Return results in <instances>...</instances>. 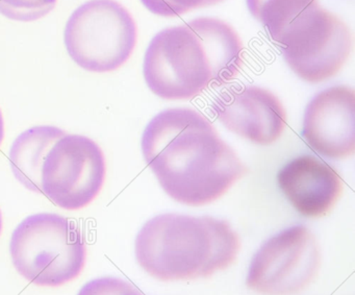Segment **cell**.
<instances>
[{"instance_id":"cell-1","label":"cell","mask_w":355,"mask_h":295,"mask_svg":"<svg viewBox=\"0 0 355 295\" xmlns=\"http://www.w3.org/2000/svg\"><path fill=\"white\" fill-rule=\"evenodd\" d=\"M141 147L164 192L189 207L218 201L247 172L213 122L188 108L155 115L143 133Z\"/></svg>"},{"instance_id":"cell-2","label":"cell","mask_w":355,"mask_h":295,"mask_svg":"<svg viewBox=\"0 0 355 295\" xmlns=\"http://www.w3.org/2000/svg\"><path fill=\"white\" fill-rule=\"evenodd\" d=\"M240 251L230 222L209 215L159 214L145 222L135 241L139 266L163 283L213 278L232 267Z\"/></svg>"},{"instance_id":"cell-3","label":"cell","mask_w":355,"mask_h":295,"mask_svg":"<svg viewBox=\"0 0 355 295\" xmlns=\"http://www.w3.org/2000/svg\"><path fill=\"white\" fill-rule=\"evenodd\" d=\"M10 253L18 273L40 287H60L76 280L87 262L80 228L53 213L26 218L12 235Z\"/></svg>"},{"instance_id":"cell-4","label":"cell","mask_w":355,"mask_h":295,"mask_svg":"<svg viewBox=\"0 0 355 295\" xmlns=\"http://www.w3.org/2000/svg\"><path fill=\"white\" fill-rule=\"evenodd\" d=\"M138 28L132 14L116 0H90L66 24V49L87 71H115L132 57Z\"/></svg>"},{"instance_id":"cell-5","label":"cell","mask_w":355,"mask_h":295,"mask_svg":"<svg viewBox=\"0 0 355 295\" xmlns=\"http://www.w3.org/2000/svg\"><path fill=\"white\" fill-rule=\"evenodd\" d=\"M274 42L279 45L291 70L311 84L336 76L352 49V36L347 24L320 3L297 16Z\"/></svg>"},{"instance_id":"cell-6","label":"cell","mask_w":355,"mask_h":295,"mask_svg":"<svg viewBox=\"0 0 355 295\" xmlns=\"http://www.w3.org/2000/svg\"><path fill=\"white\" fill-rule=\"evenodd\" d=\"M321 264L313 230L295 224L259 245L247 267L245 285L257 295H297L313 284Z\"/></svg>"},{"instance_id":"cell-7","label":"cell","mask_w":355,"mask_h":295,"mask_svg":"<svg viewBox=\"0 0 355 295\" xmlns=\"http://www.w3.org/2000/svg\"><path fill=\"white\" fill-rule=\"evenodd\" d=\"M145 82L166 101H188L213 86V71L200 39L184 26L153 37L143 63Z\"/></svg>"},{"instance_id":"cell-8","label":"cell","mask_w":355,"mask_h":295,"mask_svg":"<svg viewBox=\"0 0 355 295\" xmlns=\"http://www.w3.org/2000/svg\"><path fill=\"white\" fill-rule=\"evenodd\" d=\"M105 174L107 163L101 146L88 137L66 134L46 155L41 190L58 207L78 211L98 196Z\"/></svg>"},{"instance_id":"cell-9","label":"cell","mask_w":355,"mask_h":295,"mask_svg":"<svg viewBox=\"0 0 355 295\" xmlns=\"http://www.w3.org/2000/svg\"><path fill=\"white\" fill-rule=\"evenodd\" d=\"M211 112L230 132L263 146L279 140L286 126L282 101L261 87L227 89L216 97Z\"/></svg>"},{"instance_id":"cell-10","label":"cell","mask_w":355,"mask_h":295,"mask_svg":"<svg viewBox=\"0 0 355 295\" xmlns=\"http://www.w3.org/2000/svg\"><path fill=\"white\" fill-rule=\"evenodd\" d=\"M302 137L322 157H351L355 151L354 90L334 86L317 93L305 108Z\"/></svg>"},{"instance_id":"cell-11","label":"cell","mask_w":355,"mask_h":295,"mask_svg":"<svg viewBox=\"0 0 355 295\" xmlns=\"http://www.w3.org/2000/svg\"><path fill=\"white\" fill-rule=\"evenodd\" d=\"M277 184L295 211L306 218L326 215L343 191L338 171L313 155H300L286 163L278 171Z\"/></svg>"},{"instance_id":"cell-12","label":"cell","mask_w":355,"mask_h":295,"mask_svg":"<svg viewBox=\"0 0 355 295\" xmlns=\"http://www.w3.org/2000/svg\"><path fill=\"white\" fill-rule=\"evenodd\" d=\"M187 26L197 35L207 51L213 71V86L234 80L243 65L242 41L236 31L217 18H197Z\"/></svg>"},{"instance_id":"cell-13","label":"cell","mask_w":355,"mask_h":295,"mask_svg":"<svg viewBox=\"0 0 355 295\" xmlns=\"http://www.w3.org/2000/svg\"><path fill=\"white\" fill-rule=\"evenodd\" d=\"M66 133L57 126H35L22 133L10 151L12 171L28 190L41 194V176L46 155Z\"/></svg>"},{"instance_id":"cell-14","label":"cell","mask_w":355,"mask_h":295,"mask_svg":"<svg viewBox=\"0 0 355 295\" xmlns=\"http://www.w3.org/2000/svg\"><path fill=\"white\" fill-rule=\"evenodd\" d=\"M319 3V0H267L257 19L265 26L272 40L297 16Z\"/></svg>"},{"instance_id":"cell-15","label":"cell","mask_w":355,"mask_h":295,"mask_svg":"<svg viewBox=\"0 0 355 295\" xmlns=\"http://www.w3.org/2000/svg\"><path fill=\"white\" fill-rule=\"evenodd\" d=\"M57 0H0V14L15 22H36L49 15Z\"/></svg>"},{"instance_id":"cell-16","label":"cell","mask_w":355,"mask_h":295,"mask_svg":"<svg viewBox=\"0 0 355 295\" xmlns=\"http://www.w3.org/2000/svg\"><path fill=\"white\" fill-rule=\"evenodd\" d=\"M78 295H145L130 282L115 278L103 276L87 283Z\"/></svg>"},{"instance_id":"cell-17","label":"cell","mask_w":355,"mask_h":295,"mask_svg":"<svg viewBox=\"0 0 355 295\" xmlns=\"http://www.w3.org/2000/svg\"><path fill=\"white\" fill-rule=\"evenodd\" d=\"M207 0H141L148 11L162 17H176L205 7Z\"/></svg>"},{"instance_id":"cell-18","label":"cell","mask_w":355,"mask_h":295,"mask_svg":"<svg viewBox=\"0 0 355 295\" xmlns=\"http://www.w3.org/2000/svg\"><path fill=\"white\" fill-rule=\"evenodd\" d=\"M267 0H246L247 7H248L249 12L251 15L257 19L259 16V11H261V7Z\"/></svg>"},{"instance_id":"cell-19","label":"cell","mask_w":355,"mask_h":295,"mask_svg":"<svg viewBox=\"0 0 355 295\" xmlns=\"http://www.w3.org/2000/svg\"><path fill=\"white\" fill-rule=\"evenodd\" d=\"M5 138V124H3V113L0 111V144L3 143Z\"/></svg>"},{"instance_id":"cell-20","label":"cell","mask_w":355,"mask_h":295,"mask_svg":"<svg viewBox=\"0 0 355 295\" xmlns=\"http://www.w3.org/2000/svg\"><path fill=\"white\" fill-rule=\"evenodd\" d=\"M222 1H223V0H207V1H205V7L218 5V3H222Z\"/></svg>"},{"instance_id":"cell-21","label":"cell","mask_w":355,"mask_h":295,"mask_svg":"<svg viewBox=\"0 0 355 295\" xmlns=\"http://www.w3.org/2000/svg\"><path fill=\"white\" fill-rule=\"evenodd\" d=\"M3 232V215H1V211H0V235Z\"/></svg>"}]
</instances>
